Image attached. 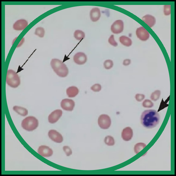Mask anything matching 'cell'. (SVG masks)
<instances>
[{
  "mask_svg": "<svg viewBox=\"0 0 176 176\" xmlns=\"http://www.w3.org/2000/svg\"><path fill=\"white\" fill-rule=\"evenodd\" d=\"M133 136V130L131 128L126 127L122 131V137L124 141H129L131 140Z\"/></svg>",
  "mask_w": 176,
  "mask_h": 176,
  "instance_id": "cell-13",
  "label": "cell"
},
{
  "mask_svg": "<svg viewBox=\"0 0 176 176\" xmlns=\"http://www.w3.org/2000/svg\"><path fill=\"white\" fill-rule=\"evenodd\" d=\"M146 146L145 144L143 143H139L136 144L134 147V151L135 154H138Z\"/></svg>",
  "mask_w": 176,
  "mask_h": 176,
  "instance_id": "cell-21",
  "label": "cell"
},
{
  "mask_svg": "<svg viewBox=\"0 0 176 176\" xmlns=\"http://www.w3.org/2000/svg\"><path fill=\"white\" fill-rule=\"evenodd\" d=\"M38 153L44 157H49L53 155V152L52 149L46 145H41L38 149Z\"/></svg>",
  "mask_w": 176,
  "mask_h": 176,
  "instance_id": "cell-11",
  "label": "cell"
},
{
  "mask_svg": "<svg viewBox=\"0 0 176 176\" xmlns=\"http://www.w3.org/2000/svg\"><path fill=\"white\" fill-rule=\"evenodd\" d=\"M13 110L18 114L22 116H25L28 114V110L22 107L15 106L13 107Z\"/></svg>",
  "mask_w": 176,
  "mask_h": 176,
  "instance_id": "cell-18",
  "label": "cell"
},
{
  "mask_svg": "<svg viewBox=\"0 0 176 176\" xmlns=\"http://www.w3.org/2000/svg\"><path fill=\"white\" fill-rule=\"evenodd\" d=\"M74 36L77 40L80 41L85 38V34L84 32L80 30H76L74 32Z\"/></svg>",
  "mask_w": 176,
  "mask_h": 176,
  "instance_id": "cell-20",
  "label": "cell"
},
{
  "mask_svg": "<svg viewBox=\"0 0 176 176\" xmlns=\"http://www.w3.org/2000/svg\"><path fill=\"white\" fill-rule=\"evenodd\" d=\"M6 82L11 87L16 88L20 85L21 80L20 77L15 71L10 70H8Z\"/></svg>",
  "mask_w": 176,
  "mask_h": 176,
  "instance_id": "cell-3",
  "label": "cell"
},
{
  "mask_svg": "<svg viewBox=\"0 0 176 176\" xmlns=\"http://www.w3.org/2000/svg\"><path fill=\"white\" fill-rule=\"evenodd\" d=\"M98 123L101 128L103 129H108L111 125V119L108 115L102 114L99 117Z\"/></svg>",
  "mask_w": 176,
  "mask_h": 176,
  "instance_id": "cell-5",
  "label": "cell"
},
{
  "mask_svg": "<svg viewBox=\"0 0 176 176\" xmlns=\"http://www.w3.org/2000/svg\"><path fill=\"white\" fill-rule=\"evenodd\" d=\"M142 20L150 28L153 27L156 22V19L155 17L149 15H147L144 16Z\"/></svg>",
  "mask_w": 176,
  "mask_h": 176,
  "instance_id": "cell-16",
  "label": "cell"
},
{
  "mask_svg": "<svg viewBox=\"0 0 176 176\" xmlns=\"http://www.w3.org/2000/svg\"><path fill=\"white\" fill-rule=\"evenodd\" d=\"M154 105L153 103L149 99L145 100L142 103V106L145 108H152Z\"/></svg>",
  "mask_w": 176,
  "mask_h": 176,
  "instance_id": "cell-26",
  "label": "cell"
},
{
  "mask_svg": "<svg viewBox=\"0 0 176 176\" xmlns=\"http://www.w3.org/2000/svg\"><path fill=\"white\" fill-rule=\"evenodd\" d=\"M131 61L129 59L124 60L123 62V65L125 66L129 65L131 64Z\"/></svg>",
  "mask_w": 176,
  "mask_h": 176,
  "instance_id": "cell-33",
  "label": "cell"
},
{
  "mask_svg": "<svg viewBox=\"0 0 176 176\" xmlns=\"http://www.w3.org/2000/svg\"><path fill=\"white\" fill-rule=\"evenodd\" d=\"M109 43L112 46L114 47H117L118 46L117 43L115 41V40L114 35H111L110 37H109Z\"/></svg>",
  "mask_w": 176,
  "mask_h": 176,
  "instance_id": "cell-28",
  "label": "cell"
},
{
  "mask_svg": "<svg viewBox=\"0 0 176 176\" xmlns=\"http://www.w3.org/2000/svg\"><path fill=\"white\" fill-rule=\"evenodd\" d=\"M74 61L77 65H83L86 63L87 57L86 55L83 52H78L74 55Z\"/></svg>",
  "mask_w": 176,
  "mask_h": 176,
  "instance_id": "cell-12",
  "label": "cell"
},
{
  "mask_svg": "<svg viewBox=\"0 0 176 176\" xmlns=\"http://www.w3.org/2000/svg\"><path fill=\"white\" fill-rule=\"evenodd\" d=\"M48 135L49 138L55 142L61 143L63 141V138L62 135L56 130H49Z\"/></svg>",
  "mask_w": 176,
  "mask_h": 176,
  "instance_id": "cell-9",
  "label": "cell"
},
{
  "mask_svg": "<svg viewBox=\"0 0 176 176\" xmlns=\"http://www.w3.org/2000/svg\"><path fill=\"white\" fill-rule=\"evenodd\" d=\"M38 125V120L33 116H29L25 118L21 123V126L23 129L29 132L36 129Z\"/></svg>",
  "mask_w": 176,
  "mask_h": 176,
  "instance_id": "cell-4",
  "label": "cell"
},
{
  "mask_svg": "<svg viewBox=\"0 0 176 176\" xmlns=\"http://www.w3.org/2000/svg\"><path fill=\"white\" fill-rule=\"evenodd\" d=\"M119 41L121 43L126 47L132 46V42L131 39L125 36H122L119 37Z\"/></svg>",
  "mask_w": 176,
  "mask_h": 176,
  "instance_id": "cell-19",
  "label": "cell"
},
{
  "mask_svg": "<svg viewBox=\"0 0 176 176\" xmlns=\"http://www.w3.org/2000/svg\"><path fill=\"white\" fill-rule=\"evenodd\" d=\"M63 115V111L61 110H56L51 112L48 117V121L51 124H54Z\"/></svg>",
  "mask_w": 176,
  "mask_h": 176,
  "instance_id": "cell-10",
  "label": "cell"
},
{
  "mask_svg": "<svg viewBox=\"0 0 176 176\" xmlns=\"http://www.w3.org/2000/svg\"><path fill=\"white\" fill-rule=\"evenodd\" d=\"M91 89L92 91L95 92H99L102 90V86L99 83H96L92 86L91 87Z\"/></svg>",
  "mask_w": 176,
  "mask_h": 176,
  "instance_id": "cell-27",
  "label": "cell"
},
{
  "mask_svg": "<svg viewBox=\"0 0 176 176\" xmlns=\"http://www.w3.org/2000/svg\"><path fill=\"white\" fill-rule=\"evenodd\" d=\"M124 25L123 21H116L111 25V30L112 33L115 34H119L123 32Z\"/></svg>",
  "mask_w": 176,
  "mask_h": 176,
  "instance_id": "cell-6",
  "label": "cell"
},
{
  "mask_svg": "<svg viewBox=\"0 0 176 176\" xmlns=\"http://www.w3.org/2000/svg\"><path fill=\"white\" fill-rule=\"evenodd\" d=\"M104 142L108 146H113L115 144V139L113 137L110 136H108L105 137Z\"/></svg>",
  "mask_w": 176,
  "mask_h": 176,
  "instance_id": "cell-22",
  "label": "cell"
},
{
  "mask_svg": "<svg viewBox=\"0 0 176 176\" xmlns=\"http://www.w3.org/2000/svg\"><path fill=\"white\" fill-rule=\"evenodd\" d=\"M90 17L91 20L93 22H96L99 20L101 13L99 8H94L90 12Z\"/></svg>",
  "mask_w": 176,
  "mask_h": 176,
  "instance_id": "cell-15",
  "label": "cell"
},
{
  "mask_svg": "<svg viewBox=\"0 0 176 176\" xmlns=\"http://www.w3.org/2000/svg\"><path fill=\"white\" fill-rule=\"evenodd\" d=\"M51 65L53 69L57 76L65 78L67 76L69 70L68 68L63 61L58 59H53L51 60Z\"/></svg>",
  "mask_w": 176,
  "mask_h": 176,
  "instance_id": "cell-2",
  "label": "cell"
},
{
  "mask_svg": "<svg viewBox=\"0 0 176 176\" xmlns=\"http://www.w3.org/2000/svg\"><path fill=\"white\" fill-rule=\"evenodd\" d=\"M113 63L112 60H106L104 63V66L107 70H109L113 67Z\"/></svg>",
  "mask_w": 176,
  "mask_h": 176,
  "instance_id": "cell-25",
  "label": "cell"
},
{
  "mask_svg": "<svg viewBox=\"0 0 176 176\" xmlns=\"http://www.w3.org/2000/svg\"><path fill=\"white\" fill-rule=\"evenodd\" d=\"M145 98V95L143 94H137L135 96V99L137 101L141 102Z\"/></svg>",
  "mask_w": 176,
  "mask_h": 176,
  "instance_id": "cell-32",
  "label": "cell"
},
{
  "mask_svg": "<svg viewBox=\"0 0 176 176\" xmlns=\"http://www.w3.org/2000/svg\"><path fill=\"white\" fill-rule=\"evenodd\" d=\"M136 33L137 37L142 41H146L149 37V32L143 27L138 28L136 30Z\"/></svg>",
  "mask_w": 176,
  "mask_h": 176,
  "instance_id": "cell-7",
  "label": "cell"
},
{
  "mask_svg": "<svg viewBox=\"0 0 176 176\" xmlns=\"http://www.w3.org/2000/svg\"><path fill=\"white\" fill-rule=\"evenodd\" d=\"M160 116L154 110H148L143 112L141 116V123L144 127L148 129L155 127L159 124Z\"/></svg>",
  "mask_w": 176,
  "mask_h": 176,
  "instance_id": "cell-1",
  "label": "cell"
},
{
  "mask_svg": "<svg viewBox=\"0 0 176 176\" xmlns=\"http://www.w3.org/2000/svg\"><path fill=\"white\" fill-rule=\"evenodd\" d=\"M161 91L160 90H156L153 92L151 96V99L154 101H156L159 99L161 95Z\"/></svg>",
  "mask_w": 176,
  "mask_h": 176,
  "instance_id": "cell-24",
  "label": "cell"
},
{
  "mask_svg": "<svg viewBox=\"0 0 176 176\" xmlns=\"http://www.w3.org/2000/svg\"><path fill=\"white\" fill-rule=\"evenodd\" d=\"M169 98L168 99V100H166V101H165V102L164 101V100H163V99H162L161 103L160 106L159 107V109L158 112L160 111V110H162V109H164L166 108V107L168 106V105L167 104V102L169 101Z\"/></svg>",
  "mask_w": 176,
  "mask_h": 176,
  "instance_id": "cell-29",
  "label": "cell"
},
{
  "mask_svg": "<svg viewBox=\"0 0 176 176\" xmlns=\"http://www.w3.org/2000/svg\"><path fill=\"white\" fill-rule=\"evenodd\" d=\"M75 106L74 101L72 99H65L62 100L61 106L64 110L72 111L73 110Z\"/></svg>",
  "mask_w": 176,
  "mask_h": 176,
  "instance_id": "cell-8",
  "label": "cell"
},
{
  "mask_svg": "<svg viewBox=\"0 0 176 176\" xmlns=\"http://www.w3.org/2000/svg\"><path fill=\"white\" fill-rule=\"evenodd\" d=\"M64 151L65 152L67 156H70L72 154V151L69 147L65 146L63 147Z\"/></svg>",
  "mask_w": 176,
  "mask_h": 176,
  "instance_id": "cell-31",
  "label": "cell"
},
{
  "mask_svg": "<svg viewBox=\"0 0 176 176\" xmlns=\"http://www.w3.org/2000/svg\"><path fill=\"white\" fill-rule=\"evenodd\" d=\"M164 12L165 15L168 16L171 14V5H165L164 6Z\"/></svg>",
  "mask_w": 176,
  "mask_h": 176,
  "instance_id": "cell-30",
  "label": "cell"
},
{
  "mask_svg": "<svg viewBox=\"0 0 176 176\" xmlns=\"http://www.w3.org/2000/svg\"><path fill=\"white\" fill-rule=\"evenodd\" d=\"M45 34V31L44 28L42 27H38L36 28L35 34L41 38L44 37Z\"/></svg>",
  "mask_w": 176,
  "mask_h": 176,
  "instance_id": "cell-23",
  "label": "cell"
},
{
  "mask_svg": "<svg viewBox=\"0 0 176 176\" xmlns=\"http://www.w3.org/2000/svg\"><path fill=\"white\" fill-rule=\"evenodd\" d=\"M28 24L27 20L21 19L17 21L13 25V28L16 31H23L26 28Z\"/></svg>",
  "mask_w": 176,
  "mask_h": 176,
  "instance_id": "cell-14",
  "label": "cell"
},
{
  "mask_svg": "<svg viewBox=\"0 0 176 176\" xmlns=\"http://www.w3.org/2000/svg\"><path fill=\"white\" fill-rule=\"evenodd\" d=\"M79 93L78 88L76 86H71L66 90V93L69 98H74L78 95Z\"/></svg>",
  "mask_w": 176,
  "mask_h": 176,
  "instance_id": "cell-17",
  "label": "cell"
}]
</instances>
